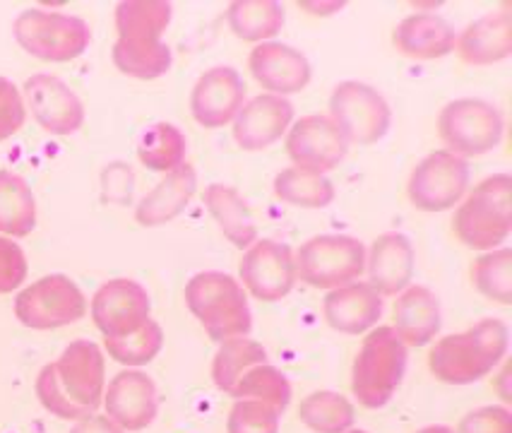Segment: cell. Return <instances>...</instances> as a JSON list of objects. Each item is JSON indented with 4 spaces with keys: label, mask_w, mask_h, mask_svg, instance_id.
Returning a JSON list of instances; mask_svg holds the SVG:
<instances>
[{
    "label": "cell",
    "mask_w": 512,
    "mask_h": 433,
    "mask_svg": "<svg viewBox=\"0 0 512 433\" xmlns=\"http://www.w3.org/2000/svg\"><path fill=\"white\" fill-rule=\"evenodd\" d=\"M226 22L243 41L272 39L284 27V5L277 0H236L226 10Z\"/></svg>",
    "instance_id": "obj_29"
},
{
    "label": "cell",
    "mask_w": 512,
    "mask_h": 433,
    "mask_svg": "<svg viewBox=\"0 0 512 433\" xmlns=\"http://www.w3.org/2000/svg\"><path fill=\"white\" fill-rule=\"evenodd\" d=\"M330 118L349 145H373L390 130L392 111L385 97L371 85L339 82L330 97Z\"/></svg>",
    "instance_id": "obj_10"
},
{
    "label": "cell",
    "mask_w": 512,
    "mask_h": 433,
    "mask_svg": "<svg viewBox=\"0 0 512 433\" xmlns=\"http://www.w3.org/2000/svg\"><path fill=\"white\" fill-rule=\"evenodd\" d=\"M171 3L164 0H125L116 8L118 41L113 44V63L123 75L138 80H157L174 63L171 49L162 41L171 22Z\"/></svg>",
    "instance_id": "obj_2"
},
{
    "label": "cell",
    "mask_w": 512,
    "mask_h": 433,
    "mask_svg": "<svg viewBox=\"0 0 512 433\" xmlns=\"http://www.w3.org/2000/svg\"><path fill=\"white\" fill-rule=\"evenodd\" d=\"M392 41L404 56L416 61H436L455 51V29L440 15H409L397 25Z\"/></svg>",
    "instance_id": "obj_25"
},
{
    "label": "cell",
    "mask_w": 512,
    "mask_h": 433,
    "mask_svg": "<svg viewBox=\"0 0 512 433\" xmlns=\"http://www.w3.org/2000/svg\"><path fill=\"white\" fill-rule=\"evenodd\" d=\"M275 195L287 205L320 210V207H327L335 200V186L323 174L289 166V169L279 171L275 176Z\"/></svg>",
    "instance_id": "obj_31"
},
{
    "label": "cell",
    "mask_w": 512,
    "mask_h": 433,
    "mask_svg": "<svg viewBox=\"0 0 512 433\" xmlns=\"http://www.w3.org/2000/svg\"><path fill=\"white\" fill-rule=\"evenodd\" d=\"M150 294L133 280H109L92 299V320L104 337H123L150 320Z\"/></svg>",
    "instance_id": "obj_15"
},
{
    "label": "cell",
    "mask_w": 512,
    "mask_h": 433,
    "mask_svg": "<svg viewBox=\"0 0 512 433\" xmlns=\"http://www.w3.org/2000/svg\"><path fill=\"white\" fill-rule=\"evenodd\" d=\"M70 433H123L121 426H116L109 417H99V414H92V417L80 419V424L75 426Z\"/></svg>",
    "instance_id": "obj_41"
},
{
    "label": "cell",
    "mask_w": 512,
    "mask_h": 433,
    "mask_svg": "<svg viewBox=\"0 0 512 433\" xmlns=\"http://www.w3.org/2000/svg\"><path fill=\"white\" fill-rule=\"evenodd\" d=\"M347 433H368V431H361V429H349Z\"/></svg>",
    "instance_id": "obj_43"
},
{
    "label": "cell",
    "mask_w": 512,
    "mask_h": 433,
    "mask_svg": "<svg viewBox=\"0 0 512 433\" xmlns=\"http://www.w3.org/2000/svg\"><path fill=\"white\" fill-rule=\"evenodd\" d=\"M104 354L94 342L77 340L37 378L41 405L61 419H87L104 400Z\"/></svg>",
    "instance_id": "obj_1"
},
{
    "label": "cell",
    "mask_w": 512,
    "mask_h": 433,
    "mask_svg": "<svg viewBox=\"0 0 512 433\" xmlns=\"http://www.w3.org/2000/svg\"><path fill=\"white\" fill-rule=\"evenodd\" d=\"M104 405L123 431H142L157 417V385L142 371H121L106 388Z\"/></svg>",
    "instance_id": "obj_18"
},
{
    "label": "cell",
    "mask_w": 512,
    "mask_h": 433,
    "mask_svg": "<svg viewBox=\"0 0 512 433\" xmlns=\"http://www.w3.org/2000/svg\"><path fill=\"white\" fill-rule=\"evenodd\" d=\"M186 304L214 342L248 337L253 330L248 296L226 272H198L186 284Z\"/></svg>",
    "instance_id": "obj_4"
},
{
    "label": "cell",
    "mask_w": 512,
    "mask_h": 433,
    "mask_svg": "<svg viewBox=\"0 0 512 433\" xmlns=\"http://www.w3.org/2000/svg\"><path fill=\"white\" fill-rule=\"evenodd\" d=\"M27 258L8 236H0V294H10L25 282Z\"/></svg>",
    "instance_id": "obj_38"
},
{
    "label": "cell",
    "mask_w": 512,
    "mask_h": 433,
    "mask_svg": "<svg viewBox=\"0 0 512 433\" xmlns=\"http://www.w3.org/2000/svg\"><path fill=\"white\" fill-rule=\"evenodd\" d=\"M287 152L296 169L325 174L344 162L349 142L339 133L330 116H303L287 135Z\"/></svg>",
    "instance_id": "obj_14"
},
{
    "label": "cell",
    "mask_w": 512,
    "mask_h": 433,
    "mask_svg": "<svg viewBox=\"0 0 512 433\" xmlns=\"http://www.w3.org/2000/svg\"><path fill=\"white\" fill-rule=\"evenodd\" d=\"M455 49L469 65H491L512 53V13L508 5L474 20L457 37Z\"/></svg>",
    "instance_id": "obj_23"
},
{
    "label": "cell",
    "mask_w": 512,
    "mask_h": 433,
    "mask_svg": "<svg viewBox=\"0 0 512 433\" xmlns=\"http://www.w3.org/2000/svg\"><path fill=\"white\" fill-rule=\"evenodd\" d=\"M246 102V82L229 65H217L200 75L190 94V111L202 128L229 126Z\"/></svg>",
    "instance_id": "obj_16"
},
{
    "label": "cell",
    "mask_w": 512,
    "mask_h": 433,
    "mask_svg": "<svg viewBox=\"0 0 512 433\" xmlns=\"http://www.w3.org/2000/svg\"><path fill=\"white\" fill-rule=\"evenodd\" d=\"M87 299L65 275H46L22 289L15 299V316L25 328L56 330L85 318Z\"/></svg>",
    "instance_id": "obj_11"
},
{
    "label": "cell",
    "mask_w": 512,
    "mask_h": 433,
    "mask_svg": "<svg viewBox=\"0 0 512 433\" xmlns=\"http://www.w3.org/2000/svg\"><path fill=\"white\" fill-rule=\"evenodd\" d=\"M503 116L484 99H455L440 111L438 133L457 157H481L503 140Z\"/></svg>",
    "instance_id": "obj_9"
},
{
    "label": "cell",
    "mask_w": 512,
    "mask_h": 433,
    "mask_svg": "<svg viewBox=\"0 0 512 433\" xmlns=\"http://www.w3.org/2000/svg\"><path fill=\"white\" fill-rule=\"evenodd\" d=\"M195 191H198V174L190 164H181L178 169L169 171L152 193L142 198L135 210V219L142 227H162L186 210Z\"/></svg>",
    "instance_id": "obj_26"
},
{
    "label": "cell",
    "mask_w": 512,
    "mask_h": 433,
    "mask_svg": "<svg viewBox=\"0 0 512 433\" xmlns=\"http://www.w3.org/2000/svg\"><path fill=\"white\" fill-rule=\"evenodd\" d=\"M299 419L315 433H347L354 426L356 409L344 395L318 390L301 402Z\"/></svg>",
    "instance_id": "obj_32"
},
{
    "label": "cell",
    "mask_w": 512,
    "mask_h": 433,
    "mask_svg": "<svg viewBox=\"0 0 512 433\" xmlns=\"http://www.w3.org/2000/svg\"><path fill=\"white\" fill-rule=\"evenodd\" d=\"M229 433H279V412L260 400H236L231 407Z\"/></svg>",
    "instance_id": "obj_37"
},
{
    "label": "cell",
    "mask_w": 512,
    "mask_h": 433,
    "mask_svg": "<svg viewBox=\"0 0 512 433\" xmlns=\"http://www.w3.org/2000/svg\"><path fill=\"white\" fill-rule=\"evenodd\" d=\"M469 186L467 159L448 150H436L416 164L409 176L407 195L424 212H445L464 198Z\"/></svg>",
    "instance_id": "obj_12"
},
{
    "label": "cell",
    "mask_w": 512,
    "mask_h": 433,
    "mask_svg": "<svg viewBox=\"0 0 512 433\" xmlns=\"http://www.w3.org/2000/svg\"><path fill=\"white\" fill-rule=\"evenodd\" d=\"M407 357V344L390 325L368 332L351 369V390L359 405L368 409L388 405L407 371Z\"/></svg>",
    "instance_id": "obj_5"
},
{
    "label": "cell",
    "mask_w": 512,
    "mask_h": 433,
    "mask_svg": "<svg viewBox=\"0 0 512 433\" xmlns=\"http://www.w3.org/2000/svg\"><path fill=\"white\" fill-rule=\"evenodd\" d=\"M186 150L188 142L181 130L171 126V123H154L152 128H147L145 133H142L138 157L147 169L169 174V171L186 164Z\"/></svg>",
    "instance_id": "obj_33"
},
{
    "label": "cell",
    "mask_w": 512,
    "mask_h": 433,
    "mask_svg": "<svg viewBox=\"0 0 512 433\" xmlns=\"http://www.w3.org/2000/svg\"><path fill=\"white\" fill-rule=\"evenodd\" d=\"M508 344V325L498 318H484L469 330L438 340L428 354V369L448 385L476 383L503 361Z\"/></svg>",
    "instance_id": "obj_3"
},
{
    "label": "cell",
    "mask_w": 512,
    "mask_h": 433,
    "mask_svg": "<svg viewBox=\"0 0 512 433\" xmlns=\"http://www.w3.org/2000/svg\"><path fill=\"white\" fill-rule=\"evenodd\" d=\"M13 34L17 44L29 56H37L41 61L68 63L87 51L92 32L87 22L80 17L63 13H46V10H25L15 20Z\"/></svg>",
    "instance_id": "obj_8"
},
{
    "label": "cell",
    "mask_w": 512,
    "mask_h": 433,
    "mask_svg": "<svg viewBox=\"0 0 512 433\" xmlns=\"http://www.w3.org/2000/svg\"><path fill=\"white\" fill-rule=\"evenodd\" d=\"M508 174L488 176L457 207L452 229L457 239L474 251H496L512 231Z\"/></svg>",
    "instance_id": "obj_6"
},
{
    "label": "cell",
    "mask_w": 512,
    "mask_h": 433,
    "mask_svg": "<svg viewBox=\"0 0 512 433\" xmlns=\"http://www.w3.org/2000/svg\"><path fill=\"white\" fill-rule=\"evenodd\" d=\"M25 102L8 77H0V140H8L25 126Z\"/></svg>",
    "instance_id": "obj_39"
},
{
    "label": "cell",
    "mask_w": 512,
    "mask_h": 433,
    "mask_svg": "<svg viewBox=\"0 0 512 433\" xmlns=\"http://www.w3.org/2000/svg\"><path fill=\"white\" fill-rule=\"evenodd\" d=\"M325 320L344 335H363L383 316V296L368 282H351L330 289L323 301Z\"/></svg>",
    "instance_id": "obj_21"
},
{
    "label": "cell",
    "mask_w": 512,
    "mask_h": 433,
    "mask_svg": "<svg viewBox=\"0 0 512 433\" xmlns=\"http://www.w3.org/2000/svg\"><path fill=\"white\" fill-rule=\"evenodd\" d=\"M414 246L404 234H383L373 241L366 255L371 287L380 296L402 294L414 280Z\"/></svg>",
    "instance_id": "obj_22"
},
{
    "label": "cell",
    "mask_w": 512,
    "mask_h": 433,
    "mask_svg": "<svg viewBox=\"0 0 512 433\" xmlns=\"http://www.w3.org/2000/svg\"><path fill=\"white\" fill-rule=\"evenodd\" d=\"M104 347L113 361L123 366H145L162 352L164 332L157 320H147L142 328L123 337H104Z\"/></svg>",
    "instance_id": "obj_36"
},
{
    "label": "cell",
    "mask_w": 512,
    "mask_h": 433,
    "mask_svg": "<svg viewBox=\"0 0 512 433\" xmlns=\"http://www.w3.org/2000/svg\"><path fill=\"white\" fill-rule=\"evenodd\" d=\"M416 433H455L450 429V426H440V424H436V426H424V429H419Z\"/></svg>",
    "instance_id": "obj_42"
},
{
    "label": "cell",
    "mask_w": 512,
    "mask_h": 433,
    "mask_svg": "<svg viewBox=\"0 0 512 433\" xmlns=\"http://www.w3.org/2000/svg\"><path fill=\"white\" fill-rule=\"evenodd\" d=\"M395 325L392 330L407 347H426L440 332V301L438 296L426 287H407L397 299L392 311Z\"/></svg>",
    "instance_id": "obj_24"
},
{
    "label": "cell",
    "mask_w": 512,
    "mask_h": 433,
    "mask_svg": "<svg viewBox=\"0 0 512 433\" xmlns=\"http://www.w3.org/2000/svg\"><path fill=\"white\" fill-rule=\"evenodd\" d=\"M25 94L39 126L53 135H70L85 123V106L58 77L32 75L25 82Z\"/></svg>",
    "instance_id": "obj_17"
},
{
    "label": "cell",
    "mask_w": 512,
    "mask_h": 433,
    "mask_svg": "<svg viewBox=\"0 0 512 433\" xmlns=\"http://www.w3.org/2000/svg\"><path fill=\"white\" fill-rule=\"evenodd\" d=\"M457 433H512V414L498 405L474 409L462 419Z\"/></svg>",
    "instance_id": "obj_40"
},
{
    "label": "cell",
    "mask_w": 512,
    "mask_h": 433,
    "mask_svg": "<svg viewBox=\"0 0 512 433\" xmlns=\"http://www.w3.org/2000/svg\"><path fill=\"white\" fill-rule=\"evenodd\" d=\"M474 287L486 299L496 304H512V251L510 248H496L474 260L472 265Z\"/></svg>",
    "instance_id": "obj_34"
},
{
    "label": "cell",
    "mask_w": 512,
    "mask_h": 433,
    "mask_svg": "<svg viewBox=\"0 0 512 433\" xmlns=\"http://www.w3.org/2000/svg\"><path fill=\"white\" fill-rule=\"evenodd\" d=\"M258 364H267V352L260 342L248 337H234L219 347L217 357L212 361L214 385L226 395H234L238 381Z\"/></svg>",
    "instance_id": "obj_30"
},
{
    "label": "cell",
    "mask_w": 512,
    "mask_h": 433,
    "mask_svg": "<svg viewBox=\"0 0 512 433\" xmlns=\"http://www.w3.org/2000/svg\"><path fill=\"white\" fill-rule=\"evenodd\" d=\"M37 227V203L29 183L8 169H0V234L29 236Z\"/></svg>",
    "instance_id": "obj_28"
},
{
    "label": "cell",
    "mask_w": 512,
    "mask_h": 433,
    "mask_svg": "<svg viewBox=\"0 0 512 433\" xmlns=\"http://www.w3.org/2000/svg\"><path fill=\"white\" fill-rule=\"evenodd\" d=\"M205 205L212 212L214 222L224 231V236L234 243L236 248H248L258 241V224H255L253 212L246 200L236 188L224 186V183H212L205 191Z\"/></svg>",
    "instance_id": "obj_27"
},
{
    "label": "cell",
    "mask_w": 512,
    "mask_h": 433,
    "mask_svg": "<svg viewBox=\"0 0 512 433\" xmlns=\"http://www.w3.org/2000/svg\"><path fill=\"white\" fill-rule=\"evenodd\" d=\"M231 397H236V400H260L282 414L291 402V383L275 366L258 364L238 381Z\"/></svg>",
    "instance_id": "obj_35"
},
{
    "label": "cell",
    "mask_w": 512,
    "mask_h": 433,
    "mask_svg": "<svg viewBox=\"0 0 512 433\" xmlns=\"http://www.w3.org/2000/svg\"><path fill=\"white\" fill-rule=\"evenodd\" d=\"M238 275L260 301H282L299 280L291 246L272 239L255 241L246 248Z\"/></svg>",
    "instance_id": "obj_13"
},
{
    "label": "cell",
    "mask_w": 512,
    "mask_h": 433,
    "mask_svg": "<svg viewBox=\"0 0 512 433\" xmlns=\"http://www.w3.org/2000/svg\"><path fill=\"white\" fill-rule=\"evenodd\" d=\"M296 277L315 289H337L359 280L366 270V246L347 234L308 239L294 255Z\"/></svg>",
    "instance_id": "obj_7"
},
{
    "label": "cell",
    "mask_w": 512,
    "mask_h": 433,
    "mask_svg": "<svg viewBox=\"0 0 512 433\" xmlns=\"http://www.w3.org/2000/svg\"><path fill=\"white\" fill-rule=\"evenodd\" d=\"M294 121V104L277 94H260L243 104L234 118V138L248 152L265 150L282 140Z\"/></svg>",
    "instance_id": "obj_19"
},
{
    "label": "cell",
    "mask_w": 512,
    "mask_h": 433,
    "mask_svg": "<svg viewBox=\"0 0 512 433\" xmlns=\"http://www.w3.org/2000/svg\"><path fill=\"white\" fill-rule=\"evenodd\" d=\"M250 73L277 97L306 90L311 82V63L301 51L279 41H263L250 53Z\"/></svg>",
    "instance_id": "obj_20"
}]
</instances>
